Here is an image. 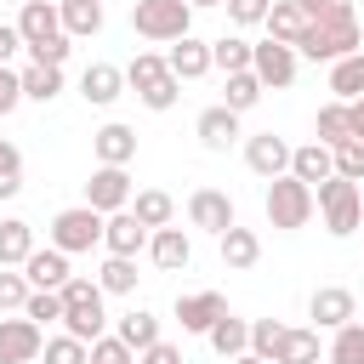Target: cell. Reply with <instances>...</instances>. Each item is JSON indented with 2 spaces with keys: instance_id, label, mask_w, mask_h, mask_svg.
<instances>
[{
  "instance_id": "cell-46",
  "label": "cell",
  "mask_w": 364,
  "mask_h": 364,
  "mask_svg": "<svg viewBox=\"0 0 364 364\" xmlns=\"http://www.w3.org/2000/svg\"><path fill=\"white\" fill-rule=\"evenodd\" d=\"M176 97H182V80H176V74H165L159 85H148V91H142V102H148L154 114H165V108H176Z\"/></svg>"
},
{
  "instance_id": "cell-41",
  "label": "cell",
  "mask_w": 364,
  "mask_h": 364,
  "mask_svg": "<svg viewBox=\"0 0 364 364\" xmlns=\"http://www.w3.org/2000/svg\"><path fill=\"white\" fill-rule=\"evenodd\" d=\"M23 188V148L0 136V199H11Z\"/></svg>"
},
{
  "instance_id": "cell-42",
  "label": "cell",
  "mask_w": 364,
  "mask_h": 364,
  "mask_svg": "<svg viewBox=\"0 0 364 364\" xmlns=\"http://www.w3.org/2000/svg\"><path fill=\"white\" fill-rule=\"evenodd\" d=\"M85 364H136V353H131L119 336H97V341L85 347Z\"/></svg>"
},
{
  "instance_id": "cell-9",
  "label": "cell",
  "mask_w": 364,
  "mask_h": 364,
  "mask_svg": "<svg viewBox=\"0 0 364 364\" xmlns=\"http://www.w3.org/2000/svg\"><path fill=\"white\" fill-rule=\"evenodd\" d=\"M188 222L205 228V233H228L239 216H233V199H228L222 188H193V193H188Z\"/></svg>"
},
{
  "instance_id": "cell-5",
  "label": "cell",
  "mask_w": 364,
  "mask_h": 364,
  "mask_svg": "<svg viewBox=\"0 0 364 364\" xmlns=\"http://www.w3.org/2000/svg\"><path fill=\"white\" fill-rule=\"evenodd\" d=\"M307 216H313V188L301 182V176H273L267 182V222L279 228V233H296V228H307Z\"/></svg>"
},
{
  "instance_id": "cell-51",
  "label": "cell",
  "mask_w": 364,
  "mask_h": 364,
  "mask_svg": "<svg viewBox=\"0 0 364 364\" xmlns=\"http://www.w3.org/2000/svg\"><path fill=\"white\" fill-rule=\"evenodd\" d=\"M23 51V34H17V23H0V63H11Z\"/></svg>"
},
{
  "instance_id": "cell-15",
  "label": "cell",
  "mask_w": 364,
  "mask_h": 364,
  "mask_svg": "<svg viewBox=\"0 0 364 364\" xmlns=\"http://www.w3.org/2000/svg\"><path fill=\"white\" fill-rule=\"evenodd\" d=\"M222 313H228V301H222L216 290H193V296H182V301H176V324H182L188 336H205Z\"/></svg>"
},
{
  "instance_id": "cell-45",
  "label": "cell",
  "mask_w": 364,
  "mask_h": 364,
  "mask_svg": "<svg viewBox=\"0 0 364 364\" xmlns=\"http://www.w3.org/2000/svg\"><path fill=\"white\" fill-rule=\"evenodd\" d=\"M68 34H51V40H40V46H28V63H51V68H63L68 63Z\"/></svg>"
},
{
  "instance_id": "cell-3",
  "label": "cell",
  "mask_w": 364,
  "mask_h": 364,
  "mask_svg": "<svg viewBox=\"0 0 364 364\" xmlns=\"http://www.w3.org/2000/svg\"><path fill=\"white\" fill-rule=\"evenodd\" d=\"M313 205L324 210V228L336 233V239H347V233H358V222H364V210H358V182H347V176H324V182H313Z\"/></svg>"
},
{
  "instance_id": "cell-14",
  "label": "cell",
  "mask_w": 364,
  "mask_h": 364,
  "mask_svg": "<svg viewBox=\"0 0 364 364\" xmlns=\"http://www.w3.org/2000/svg\"><path fill=\"white\" fill-rule=\"evenodd\" d=\"M102 245H108V256H136V250H148V228L131 210H114V216H102Z\"/></svg>"
},
{
  "instance_id": "cell-28",
  "label": "cell",
  "mask_w": 364,
  "mask_h": 364,
  "mask_svg": "<svg viewBox=\"0 0 364 364\" xmlns=\"http://www.w3.org/2000/svg\"><path fill=\"white\" fill-rule=\"evenodd\" d=\"M222 239V262L228 267H256V256H262V239H256V228H228V233H216Z\"/></svg>"
},
{
  "instance_id": "cell-20",
  "label": "cell",
  "mask_w": 364,
  "mask_h": 364,
  "mask_svg": "<svg viewBox=\"0 0 364 364\" xmlns=\"http://www.w3.org/2000/svg\"><path fill=\"white\" fill-rule=\"evenodd\" d=\"M17 34H23V46H40V40L63 34L57 6H51V0H23V11H17Z\"/></svg>"
},
{
  "instance_id": "cell-13",
  "label": "cell",
  "mask_w": 364,
  "mask_h": 364,
  "mask_svg": "<svg viewBox=\"0 0 364 364\" xmlns=\"http://www.w3.org/2000/svg\"><path fill=\"white\" fill-rule=\"evenodd\" d=\"M23 279H28V290H63L68 284V250H28V262H23Z\"/></svg>"
},
{
  "instance_id": "cell-27",
  "label": "cell",
  "mask_w": 364,
  "mask_h": 364,
  "mask_svg": "<svg viewBox=\"0 0 364 364\" xmlns=\"http://www.w3.org/2000/svg\"><path fill=\"white\" fill-rule=\"evenodd\" d=\"M28 250H34V228L23 216H6L0 222V267H23Z\"/></svg>"
},
{
  "instance_id": "cell-47",
  "label": "cell",
  "mask_w": 364,
  "mask_h": 364,
  "mask_svg": "<svg viewBox=\"0 0 364 364\" xmlns=\"http://www.w3.org/2000/svg\"><path fill=\"white\" fill-rule=\"evenodd\" d=\"M23 301H28V279L11 273V267H0V313L6 307H23Z\"/></svg>"
},
{
  "instance_id": "cell-57",
  "label": "cell",
  "mask_w": 364,
  "mask_h": 364,
  "mask_svg": "<svg viewBox=\"0 0 364 364\" xmlns=\"http://www.w3.org/2000/svg\"><path fill=\"white\" fill-rule=\"evenodd\" d=\"M51 6H63V0H51Z\"/></svg>"
},
{
  "instance_id": "cell-7",
  "label": "cell",
  "mask_w": 364,
  "mask_h": 364,
  "mask_svg": "<svg viewBox=\"0 0 364 364\" xmlns=\"http://www.w3.org/2000/svg\"><path fill=\"white\" fill-rule=\"evenodd\" d=\"M85 205H91L97 216L125 210V205H131V176H125V165H97L91 182H85Z\"/></svg>"
},
{
  "instance_id": "cell-8",
  "label": "cell",
  "mask_w": 364,
  "mask_h": 364,
  "mask_svg": "<svg viewBox=\"0 0 364 364\" xmlns=\"http://www.w3.org/2000/svg\"><path fill=\"white\" fill-rule=\"evenodd\" d=\"M250 74H256L262 85H290V80H296V46H284V40L250 46Z\"/></svg>"
},
{
  "instance_id": "cell-56",
  "label": "cell",
  "mask_w": 364,
  "mask_h": 364,
  "mask_svg": "<svg viewBox=\"0 0 364 364\" xmlns=\"http://www.w3.org/2000/svg\"><path fill=\"white\" fill-rule=\"evenodd\" d=\"M358 210H364V188H358Z\"/></svg>"
},
{
  "instance_id": "cell-26",
  "label": "cell",
  "mask_w": 364,
  "mask_h": 364,
  "mask_svg": "<svg viewBox=\"0 0 364 364\" xmlns=\"http://www.w3.org/2000/svg\"><path fill=\"white\" fill-rule=\"evenodd\" d=\"M125 210H131V216H136V222H142V228L154 233V228H165V222L176 216V199H171L165 188H142V193H136V199H131Z\"/></svg>"
},
{
  "instance_id": "cell-43",
  "label": "cell",
  "mask_w": 364,
  "mask_h": 364,
  "mask_svg": "<svg viewBox=\"0 0 364 364\" xmlns=\"http://www.w3.org/2000/svg\"><path fill=\"white\" fill-rule=\"evenodd\" d=\"M23 318H34V324H51V318H63V296H57V290H28V301H23Z\"/></svg>"
},
{
  "instance_id": "cell-25",
  "label": "cell",
  "mask_w": 364,
  "mask_h": 364,
  "mask_svg": "<svg viewBox=\"0 0 364 364\" xmlns=\"http://www.w3.org/2000/svg\"><path fill=\"white\" fill-rule=\"evenodd\" d=\"M336 171V159H330V148L324 142H301V148H290V176H301L307 188L313 182H324Z\"/></svg>"
},
{
  "instance_id": "cell-6",
  "label": "cell",
  "mask_w": 364,
  "mask_h": 364,
  "mask_svg": "<svg viewBox=\"0 0 364 364\" xmlns=\"http://www.w3.org/2000/svg\"><path fill=\"white\" fill-rule=\"evenodd\" d=\"M51 245H57V250H68V256L97 250V245H102V216H97L91 205L57 210V216H51Z\"/></svg>"
},
{
  "instance_id": "cell-24",
  "label": "cell",
  "mask_w": 364,
  "mask_h": 364,
  "mask_svg": "<svg viewBox=\"0 0 364 364\" xmlns=\"http://www.w3.org/2000/svg\"><path fill=\"white\" fill-rule=\"evenodd\" d=\"M262 23H267V40H284V46H296V40H301V28H307V11H301L296 0H273Z\"/></svg>"
},
{
  "instance_id": "cell-1",
  "label": "cell",
  "mask_w": 364,
  "mask_h": 364,
  "mask_svg": "<svg viewBox=\"0 0 364 364\" xmlns=\"http://www.w3.org/2000/svg\"><path fill=\"white\" fill-rule=\"evenodd\" d=\"M358 46H364V34H358V11L347 0H330L318 17H307V28L296 40V51L313 57V63H336V57H347Z\"/></svg>"
},
{
  "instance_id": "cell-10",
  "label": "cell",
  "mask_w": 364,
  "mask_h": 364,
  "mask_svg": "<svg viewBox=\"0 0 364 364\" xmlns=\"http://www.w3.org/2000/svg\"><path fill=\"white\" fill-rule=\"evenodd\" d=\"M46 347L34 318H0V364H34Z\"/></svg>"
},
{
  "instance_id": "cell-50",
  "label": "cell",
  "mask_w": 364,
  "mask_h": 364,
  "mask_svg": "<svg viewBox=\"0 0 364 364\" xmlns=\"http://www.w3.org/2000/svg\"><path fill=\"white\" fill-rule=\"evenodd\" d=\"M136 364H182V347H176V341H165V336H159V341H154V347H142V353H136Z\"/></svg>"
},
{
  "instance_id": "cell-38",
  "label": "cell",
  "mask_w": 364,
  "mask_h": 364,
  "mask_svg": "<svg viewBox=\"0 0 364 364\" xmlns=\"http://www.w3.org/2000/svg\"><path fill=\"white\" fill-rule=\"evenodd\" d=\"M330 364H364V324H358V318H347V324L336 330V341H330Z\"/></svg>"
},
{
  "instance_id": "cell-48",
  "label": "cell",
  "mask_w": 364,
  "mask_h": 364,
  "mask_svg": "<svg viewBox=\"0 0 364 364\" xmlns=\"http://www.w3.org/2000/svg\"><path fill=\"white\" fill-rule=\"evenodd\" d=\"M222 6H228V17H233L239 28H250V23H262V17H267V6H273V0H222Z\"/></svg>"
},
{
  "instance_id": "cell-55",
  "label": "cell",
  "mask_w": 364,
  "mask_h": 364,
  "mask_svg": "<svg viewBox=\"0 0 364 364\" xmlns=\"http://www.w3.org/2000/svg\"><path fill=\"white\" fill-rule=\"evenodd\" d=\"M188 6H222V0H188Z\"/></svg>"
},
{
  "instance_id": "cell-18",
  "label": "cell",
  "mask_w": 364,
  "mask_h": 364,
  "mask_svg": "<svg viewBox=\"0 0 364 364\" xmlns=\"http://www.w3.org/2000/svg\"><path fill=\"white\" fill-rule=\"evenodd\" d=\"M91 154H97V165H131L136 159V131L114 119V125L91 131Z\"/></svg>"
},
{
  "instance_id": "cell-49",
  "label": "cell",
  "mask_w": 364,
  "mask_h": 364,
  "mask_svg": "<svg viewBox=\"0 0 364 364\" xmlns=\"http://www.w3.org/2000/svg\"><path fill=\"white\" fill-rule=\"evenodd\" d=\"M17 102H23V80H17V68H11V63H0V119H6Z\"/></svg>"
},
{
  "instance_id": "cell-4",
  "label": "cell",
  "mask_w": 364,
  "mask_h": 364,
  "mask_svg": "<svg viewBox=\"0 0 364 364\" xmlns=\"http://www.w3.org/2000/svg\"><path fill=\"white\" fill-rule=\"evenodd\" d=\"M131 28L142 40H182V34H193V6L188 0H136Z\"/></svg>"
},
{
  "instance_id": "cell-44",
  "label": "cell",
  "mask_w": 364,
  "mask_h": 364,
  "mask_svg": "<svg viewBox=\"0 0 364 364\" xmlns=\"http://www.w3.org/2000/svg\"><path fill=\"white\" fill-rule=\"evenodd\" d=\"M40 353H46V364H85V341H74L68 330H63V336H51Z\"/></svg>"
},
{
  "instance_id": "cell-39",
  "label": "cell",
  "mask_w": 364,
  "mask_h": 364,
  "mask_svg": "<svg viewBox=\"0 0 364 364\" xmlns=\"http://www.w3.org/2000/svg\"><path fill=\"white\" fill-rule=\"evenodd\" d=\"M284 330H290V324H279V318H256V324H250V353L273 364V353H279V341H284Z\"/></svg>"
},
{
  "instance_id": "cell-34",
  "label": "cell",
  "mask_w": 364,
  "mask_h": 364,
  "mask_svg": "<svg viewBox=\"0 0 364 364\" xmlns=\"http://www.w3.org/2000/svg\"><path fill=\"white\" fill-rule=\"evenodd\" d=\"M273 364H318V330H284Z\"/></svg>"
},
{
  "instance_id": "cell-19",
  "label": "cell",
  "mask_w": 364,
  "mask_h": 364,
  "mask_svg": "<svg viewBox=\"0 0 364 364\" xmlns=\"http://www.w3.org/2000/svg\"><path fill=\"white\" fill-rule=\"evenodd\" d=\"M307 313H313L318 330H341V324L353 318V290H341V284H318L313 301H307Z\"/></svg>"
},
{
  "instance_id": "cell-2",
  "label": "cell",
  "mask_w": 364,
  "mask_h": 364,
  "mask_svg": "<svg viewBox=\"0 0 364 364\" xmlns=\"http://www.w3.org/2000/svg\"><path fill=\"white\" fill-rule=\"evenodd\" d=\"M63 296V330L74 336V341H97L102 336V324H108V313H102V284H91V279H74L68 273V284L57 290Z\"/></svg>"
},
{
  "instance_id": "cell-31",
  "label": "cell",
  "mask_w": 364,
  "mask_h": 364,
  "mask_svg": "<svg viewBox=\"0 0 364 364\" xmlns=\"http://www.w3.org/2000/svg\"><path fill=\"white\" fill-rule=\"evenodd\" d=\"M17 80H23V97H28V102H51V97L63 91V68H51V63H28Z\"/></svg>"
},
{
  "instance_id": "cell-40",
  "label": "cell",
  "mask_w": 364,
  "mask_h": 364,
  "mask_svg": "<svg viewBox=\"0 0 364 364\" xmlns=\"http://www.w3.org/2000/svg\"><path fill=\"white\" fill-rule=\"evenodd\" d=\"M330 159H336V176H347V182H364V142H358V136L336 142V148H330Z\"/></svg>"
},
{
  "instance_id": "cell-17",
  "label": "cell",
  "mask_w": 364,
  "mask_h": 364,
  "mask_svg": "<svg viewBox=\"0 0 364 364\" xmlns=\"http://www.w3.org/2000/svg\"><path fill=\"white\" fill-rule=\"evenodd\" d=\"M119 91H125V68H114V63H91V68L80 74V97H85L91 108L119 102Z\"/></svg>"
},
{
  "instance_id": "cell-21",
  "label": "cell",
  "mask_w": 364,
  "mask_h": 364,
  "mask_svg": "<svg viewBox=\"0 0 364 364\" xmlns=\"http://www.w3.org/2000/svg\"><path fill=\"white\" fill-rule=\"evenodd\" d=\"M193 131H199V142H205L210 154H228V148L239 142V114L216 102V108H205V114H199V125H193Z\"/></svg>"
},
{
  "instance_id": "cell-12",
  "label": "cell",
  "mask_w": 364,
  "mask_h": 364,
  "mask_svg": "<svg viewBox=\"0 0 364 364\" xmlns=\"http://www.w3.org/2000/svg\"><path fill=\"white\" fill-rule=\"evenodd\" d=\"M148 256H154V267H165V273H182L188 262H193V239L182 233V228H154L148 233Z\"/></svg>"
},
{
  "instance_id": "cell-36",
  "label": "cell",
  "mask_w": 364,
  "mask_h": 364,
  "mask_svg": "<svg viewBox=\"0 0 364 364\" xmlns=\"http://www.w3.org/2000/svg\"><path fill=\"white\" fill-rule=\"evenodd\" d=\"M262 80L250 74V68H239V74H228V97H222V108H233V114H245V108H256L262 102Z\"/></svg>"
},
{
  "instance_id": "cell-37",
  "label": "cell",
  "mask_w": 364,
  "mask_h": 364,
  "mask_svg": "<svg viewBox=\"0 0 364 364\" xmlns=\"http://www.w3.org/2000/svg\"><path fill=\"white\" fill-rule=\"evenodd\" d=\"M313 142H324V148H336V142H347L353 136V125H347V102H324L318 108V119H313Z\"/></svg>"
},
{
  "instance_id": "cell-30",
  "label": "cell",
  "mask_w": 364,
  "mask_h": 364,
  "mask_svg": "<svg viewBox=\"0 0 364 364\" xmlns=\"http://www.w3.org/2000/svg\"><path fill=\"white\" fill-rule=\"evenodd\" d=\"M205 336H210V347H216L222 358H239V353H250V324H245V318H233V313H222V318H216Z\"/></svg>"
},
{
  "instance_id": "cell-33",
  "label": "cell",
  "mask_w": 364,
  "mask_h": 364,
  "mask_svg": "<svg viewBox=\"0 0 364 364\" xmlns=\"http://www.w3.org/2000/svg\"><path fill=\"white\" fill-rule=\"evenodd\" d=\"M97 284H102V296H131L136 290V256H108Z\"/></svg>"
},
{
  "instance_id": "cell-29",
  "label": "cell",
  "mask_w": 364,
  "mask_h": 364,
  "mask_svg": "<svg viewBox=\"0 0 364 364\" xmlns=\"http://www.w3.org/2000/svg\"><path fill=\"white\" fill-rule=\"evenodd\" d=\"M131 353H142V347H154L159 341V318L148 313V307H131V313H119V330H114Z\"/></svg>"
},
{
  "instance_id": "cell-16",
  "label": "cell",
  "mask_w": 364,
  "mask_h": 364,
  "mask_svg": "<svg viewBox=\"0 0 364 364\" xmlns=\"http://www.w3.org/2000/svg\"><path fill=\"white\" fill-rule=\"evenodd\" d=\"M165 68H171L176 80H205V74H210V46H205V40H193V34L171 40V51H165Z\"/></svg>"
},
{
  "instance_id": "cell-11",
  "label": "cell",
  "mask_w": 364,
  "mask_h": 364,
  "mask_svg": "<svg viewBox=\"0 0 364 364\" xmlns=\"http://www.w3.org/2000/svg\"><path fill=\"white\" fill-rule=\"evenodd\" d=\"M245 165H250L262 182H273V176H284V171H290V142H284V136H273V131H262V136H250V142H245Z\"/></svg>"
},
{
  "instance_id": "cell-54",
  "label": "cell",
  "mask_w": 364,
  "mask_h": 364,
  "mask_svg": "<svg viewBox=\"0 0 364 364\" xmlns=\"http://www.w3.org/2000/svg\"><path fill=\"white\" fill-rule=\"evenodd\" d=\"M228 364H267V358H256V353H239V358H228Z\"/></svg>"
},
{
  "instance_id": "cell-53",
  "label": "cell",
  "mask_w": 364,
  "mask_h": 364,
  "mask_svg": "<svg viewBox=\"0 0 364 364\" xmlns=\"http://www.w3.org/2000/svg\"><path fill=\"white\" fill-rule=\"evenodd\" d=\"M296 6H301V11H307V17H318V11H324V6H330V0H296Z\"/></svg>"
},
{
  "instance_id": "cell-23",
  "label": "cell",
  "mask_w": 364,
  "mask_h": 364,
  "mask_svg": "<svg viewBox=\"0 0 364 364\" xmlns=\"http://www.w3.org/2000/svg\"><path fill=\"white\" fill-rule=\"evenodd\" d=\"M330 91H336V102H353V97H364V46L330 63Z\"/></svg>"
},
{
  "instance_id": "cell-32",
  "label": "cell",
  "mask_w": 364,
  "mask_h": 364,
  "mask_svg": "<svg viewBox=\"0 0 364 364\" xmlns=\"http://www.w3.org/2000/svg\"><path fill=\"white\" fill-rule=\"evenodd\" d=\"M165 74H171V68H165V57H159V51H136V57L125 63V85H131L136 97H142L148 85H159Z\"/></svg>"
},
{
  "instance_id": "cell-52",
  "label": "cell",
  "mask_w": 364,
  "mask_h": 364,
  "mask_svg": "<svg viewBox=\"0 0 364 364\" xmlns=\"http://www.w3.org/2000/svg\"><path fill=\"white\" fill-rule=\"evenodd\" d=\"M347 125H353V136L364 142V97H353V102H347Z\"/></svg>"
},
{
  "instance_id": "cell-22",
  "label": "cell",
  "mask_w": 364,
  "mask_h": 364,
  "mask_svg": "<svg viewBox=\"0 0 364 364\" xmlns=\"http://www.w3.org/2000/svg\"><path fill=\"white\" fill-rule=\"evenodd\" d=\"M57 17H63V34H68V40H91V34H102V0H63Z\"/></svg>"
},
{
  "instance_id": "cell-35",
  "label": "cell",
  "mask_w": 364,
  "mask_h": 364,
  "mask_svg": "<svg viewBox=\"0 0 364 364\" xmlns=\"http://www.w3.org/2000/svg\"><path fill=\"white\" fill-rule=\"evenodd\" d=\"M210 68H222V74H239V68H250V40H239V34H222V40H210Z\"/></svg>"
}]
</instances>
